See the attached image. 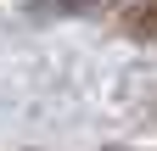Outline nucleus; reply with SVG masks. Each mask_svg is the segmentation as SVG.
<instances>
[{
    "instance_id": "f257e3e1",
    "label": "nucleus",
    "mask_w": 157,
    "mask_h": 151,
    "mask_svg": "<svg viewBox=\"0 0 157 151\" xmlns=\"http://www.w3.org/2000/svg\"><path fill=\"white\" fill-rule=\"evenodd\" d=\"M95 6H107V0H28V11H95Z\"/></svg>"
}]
</instances>
